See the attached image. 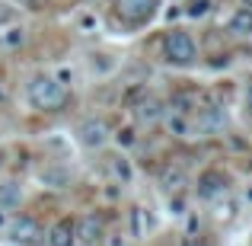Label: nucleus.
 <instances>
[{
    "mask_svg": "<svg viewBox=\"0 0 252 246\" xmlns=\"http://www.w3.org/2000/svg\"><path fill=\"white\" fill-rule=\"evenodd\" d=\"M105 237V221L99 214H83L74 221V246H99Z\"/></svg>",
    "mask_w": 252,
    "mask_h": 246,
    "instance_id": "20e7f679",
    "label": "nucleus"
},
{
    "mask_svg": "<svg viewBox=\"0 0 252 246\" xmlns=\"http://www.w3.org/2000/svg\"><path fill=\"white\" fill-rule=\"evenodd\" d=\"M230 32H233V35H252V6H243V10L233 13Z\"/></svg>",
    "mask_w": 252,
    "mask_h": 246,
    "instance_id": "9d476101",
    "label": "nucleus"
},
{
    "mask_svg": "<svg viewBox=\"0 0 252 246\" xmlns=\"http://www.w3.org/2000/svg\"><path fill=\"white\" fill-rule=\"evenodd\" d=\"M163 55H166V61L176 64V68H191L198 51H195V42H191V35L185 29H169L166 35H163Z\"/></svg>",
    "mask_w": 252,
    "mask_h": 246,
    "instance_id": "f03ea898",
    "label": "nucleus"
},
{
    "mask_svg": "<svg viewBox=\"0 0 252 246\" xmlns=\"http://www.w3.org/2000/svg\"><path fill=\"white\" fill-rule=\"evenodd\" d=\"M38 237H42V227H38L35 217H16V221L10 224V240L13 243L29 246V243H35Z\"/></svg>",
    "mask_w": 252,
    "mask_h": 246,
    "instance_id": "0eeeda50",
    "label": "nucleus"
},
{
    "mask_svg": "<svg viewBox=\"0 0 252 246\" xmlns=\"http://www.w3.org/2000/svg\"><path fill=\"white\" fill-rule=\"evenodd\" d=\"M77 141L90 150H99L109 141V125L102 118H86V122H80V128H77Z\"/></svg>",
    "mask_w": 252,
    "mask_h": 246,
    "instance_id": "423d86ee",
    "label": "nucleus"
},
{
    "mask_svg": "<svg viewBox=\"0 0 252 246\" xmlns=\"http://www.w3.org/2000/svg\"><path fill=\"white\" fill-rule=\"evenodd\" d=\"M227 189H230V176L220 170H208L198 176V198H204V202L227 195Z\"/></svg>",
    "mask_w": 252,
    "mask_h": 246,
    "instance_id": "39448f33",
    "label": "nucleus"
},
{
    "mask_svg": "<svg viewBox=\"0 0 252 246\" xmlns=\"http://www.w3.org/2000/svg\"><path fill=\"white\" fill-rule=\"evenodd\" d=\"M243 6H252V0H243Z\"/></svg>",
    "mask_w": 252,
    "mask_h": 246,
    "instance_id": "dca6fc26",
    "label": "nucleus"
},
{
    "mask_svg": "<svg viewBox=\"0 0 252 246\" xmlns=\"http://www.w3.org/2000/svg\"><path fill=\"white\" fill-rule=\"evenodd\" d=\"M160 115H163V109H160V99H154V96H144L141 103L134 105V118H137L141 125H154Z\"/></svg>",
    "mask_w": 252,
    "mask_h": 246,
    "instance_id": "1a4fd4ad",
    "label": "nucleus"
},
{
    "mask_svg": "<svg viewBox=\"0 0 252 246\" xmlns=\"http://www.w3.org/2000/svg\"><path fill=\"white\" fill-rule=\"evenodd\" d=\"M26 96H29V105L38 109V112H61V109L70 105V90L58 80V77H48V74L32 77Z\"/></svg>",
    "mask_w": 252,
    "mask_h": 246,
    "instance_id": "f257e3e1",
    "label": "nucleus"
},
{
    "mask_svg": "<svg viewBox=\"0 0 252 246\" xmlns=\"http://www.w3.org/2000/svg\"><path fill=\"white\" fill-rule=\"evenodd\" d=\"M246 112L252 115V80H249V86H246Z\"/></svg>",
    "mask_w": 252,
    "mask_h": 246,
    "instance_id": "2eb2a0df",
    "label": "nucleus"
},
{
    "mask_svg": "<svg viewBox=\"0 0 252 246\" xmlns=\"http://www.w3.org/2000/svg\"><path fill=\"white\" fill-rule=\"evenodd\" d=\"M211 6H214V0H189V3H185V16H191V19L208 16Z\"/></svg>",
    "mask_w": 252,
    "mask_h": 246,
    "instance_id": "ddd939ff",
    "label": "nucleus"
},
{
    "mask_svg": "<svg viewBox=\"0 0 252 246\" xmlns=\"http://www.w3.org/2000/svg\"><path fill=\"white\" fill-rule=\"evenodd\" d=\"M163 0H112V6H115V13L125 19L128 26H144L150 23V19L157 16V10H160Z\"/></svg>",
    "mask_w": 252,
    "mask_h": 246,
    "instance_id": "7ed1b4c3",
    "label": "nucleus"
},
{
    "mask_svg": "<svg viewBox=\"0 0 252 246\" xmlns=\"http://www.w3.org/2000/svg\"><path fill=\"white\" fill-rule=\"evenodd\" d=\"M13 202H19V185L0 182V205H13Z\"/></svg>",
    "mask_w": 252,
    "mask_h": 246,
    "instance_id": "4468645a",
    "label": "nucleus"
},
{
    "mask_svg": "<svg viewBox=\"0 0 252 246\" xmlns=\"http://www.w3.org/2000/svg\"><path fill=\"white\" fill-rule=\"evenodd\" d=\"M48 246H74V221L70 217H61V221L51 224Z\"/></svg>",
    "mask_w": 252,
    "mask_h": 246,
    "instance_id": "6e6552de",
    "label": "nucleus"
},
{
    "mask_svg": "<svg viewBox=\"0 0 252 246\" xmlns=\"http://www.w3.org/2000/svg\"><path fill=\"white\" fill-rule=\"evenodd\" d=\"M23 42H26V35H23V29H16V26H10V29L0 32V45H3V48H19Z\"/></svg>",
    "mask_w": 252,
    "mask_h": 246,
    "instance_id": "f8f14e48",
    "label": "nucleus"
},
{
    "mask_svg": "<svg viewBox=\"0 0 252 246\" xmlns=\"http://www.w3.org/2000/svg\"><path fill=\"white\" fill-rule=\"evenodd\" d=\"M160 182H163V189H166V192H176V189H182L185 176H182V170H172V166H166Z\"/></svg>",
    "mask_w": 252,
    "mask_h": 246,
    "instance_id": "9b49d317",
    "label": "nucleus"
},
{
    "mask_svg": "<svg viewBox=\"0 0 252 246\" xmlns=\"http://www.w3.org/2000/svg\"><path fill=\"white\" fill-rule=\"evenodd\" d=\"M23 3H26V0H23Z\"/></svg>",
    "mask_w": 252,
    "mask_h": 246,
    "instance_id": "f3484780",
    "label": "nucleus"
}]
</instances>
